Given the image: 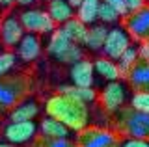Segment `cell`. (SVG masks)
Masks as SVG:
<instances>
[{
  "label": "cell",
  "mask_w": 149,
  "mask_h": 147,
  "mask_svg": "<svg viewBox=\"0 0 149 147\" xmlns=\"http://www.w3.org/2000/svg\"><path fill=\"white\" fill-rule=\"evenodd\" d=\"M2 132L9 144L22 145V144H30L32 140H36L37 125L34 121H9Z\"/></svg>",
  "instance_id": "obj_8"
},
{
  "label": "cell",
  "mask_w": 149,
  "mask_h": 147,
  "mask_svg": "<svg viewBox=\"0 0 149 147\" xmlns=\"http://www.w3.org/2000/svg\"><path fill=\"white\" fill-rule=\"evenodd\" d=\"M45 112H47V116L60 119L63 125H67L74 132L84 130L88 127V123H90L88 104L80 103V101H74V99L67 97V95H62V93H56V95L47 99Z\"/></svg>",
  "instance_id": "obj_1"
},
{
  "label": "cell",
  "mask_w": 149,
  "mask_h": 147,
  "mask_svg": "<svg viewBox=\"0 0 149 147\" xmlns=\"http://www.w3.org/2000/svg\"><path fill=\"white\" fill-rule=\"evenodd\" d=\"M41 136L45 138H52V140H60V138H69L71 136V128L67 125H63L60 119H54L50 116H47L39 125Z\"/></svg>",
  "instance_id": "obj_15"
},
{
  "label": "cell",
  "mask_w": 149,
  "mask_h": 147,
  "mask_svg": "<svg viewBox=\"0 0 149 147\" xmlns=\"http://www.w3.org/2000/svg\"><path fill=\"white\" fill-rule=\"evenodd\" d=\"M26 30L21 22V17L15 13H8L0 21V41L4 47H17L19 41L24 37Z\"/></svg>",
  "instance_id": "obj_9"
},
{
  "label": "cell",
  "mask_w": 149,
  "mask_h": 147,
  "mask_svg": "<svg viewBox=\"0 0 149 147\" xmlns=\"http://www.w3.org/2000/svg\"><path fill=\"white\" fill-rule=\"evenodd\" d=\"M15 62H17V56L13 52H0V78H4L15 67Z\"/></svg>",
  "instance_id": "obj_27"
},
{
  "label": "cell",
  "mask_w": 149,
  "mask_h": 147,
  "mask_svg": "<svg viewBox=\"0 0 149 147\" xmlns=\"http://www.w3.org/2000/svg\"><path fill=\"white\" fill-rule=\"evenodd\" d=\"M140 62V56H138V49L136 47H130L125 50L123 54L119 56V60H118V67H119V73H121V78H127L129 76V73H130V69H132L136 63Z\"/></svg>",
  "instance_id": "obj_23"
},
{
  "label": "cell",
  "mask_w": 149,
  "mask_h": 147,
  "mask_svg": "<svg viewBox=\"0 0 149 147\" xmlns=\"http://www.w3.org/2000/svg\"><path fill=\"white\" fill-rule=\"evenodd\" d=\"M93 67H95V75H99L101 78H104L108 82H116V80L121 78L118 63L110 58H97L93 62Z\"/></svg>",
  "instance_id": "obj_20"
},
{
  "label": "cell",
  "mask_w": 149,
  "mask_h": 147,
  "mask_svg": "<svg viewBox=\"0 0 149 147\" xmlns=\"http://www.w3.org/2000/svg\"><path fill=\"white\" fill-rule=\"evenodd\" d=\"M47 52L52 56L56 62H62V63H73L82 60V49L78 43H74L67 37V35L60 30H54L50 34V39L47 43Z\"/></svg>",
  "instance_id": "obj_3"
},
{
  "label": "cell",
  "mask_w": 149,
  "mask_h": 147,
  "mask_svg": "<svg viewBox=\"0 0 149 147\" xmlns=\"http://www.w3.org/2000/svg\"><path fill=\"white\" fill-rule=\"evenodd\" d=\"M147 2H149V0H147Z\"/></svg>",
  "instance_id": "obj_36"
},
{
  "label": "cell",
  "mask_w": 149,
  "mask_h": 147,
  "mask_svg": "<svg viewBox=\"0 0 149 147\" xmlns=\"http://www.w3.org/2000/svg\"><path fill=\"white\" fill-rule=\"evenodd\" d=\"M118 114V127L119 132L127 134L129 138H140V140H149V114L136 112L132 108H121Z\"/></svg>",
  "instance_id": "obj_2"
},
{
  "label": "cell",
  "mask_w": 149,
  "mask_h": 147,
  "mask_svg": "<svg viewBox=\"0 0 149 147\" xmlns=\"http://www.w3.org/2000/svg\"><path fill=\"white\" fill-rule=\"evenodd\" d=\"M69 4H71V6L74 8V10H78V8H80V4L84 2V0H67Z\"/></svg>",
  "instance_id": "obj_33"
},
{
  "label": "cell",
  "mask_w": 149,
  "mask_h": 147,
  "mask_svg": "<svg viewBox=\"0 0 149 147\" xmlns=\"http://www.w3.org/2000/svg\"><path fill=\"white\" fill-rule=\"evenodd\" d=\"M99 10H101V0H84L80 8L77 10V17L84 24L91 26L99 19Z\"/></svg>",
  "instance_id": "obj_22"
},
{
  "label": "cell",
  "mask_w": 149,
  "mask_h": 147,
  "mask_svg": "<svg viewBox=\"0 0 149 147\" xmlns=\"http://www.w3.org/2000/svg\"><path fill=\"white\" fill-rule=\"evenodd\" d=\"M125 28L132 39H138L140 43L149 41V6L136 13H130L127 17V22H125Z\"/></svg>",
  "instance_id": "obj_11"
},
{
  "label": "cell",
  "mask_w": 149,
  "mask_h": 147,
  "mask_svg": "<svg viewBox=\"0 0 149 147\" xmlns=\"http://www.w3.org/2000/svg\"><path fill=\"white\" fill-rule=\"evenodd\" d=\"M17 0H0V8H4V10H8V8H11L13 4H15Z\"/></svg>",
  "instance_id": "obj_32"
},
{
  "label": "cell",
  "mask_w": 149,
  "mask_h": 147,
  "mask_svg": "<svg viewBox=\"0 0 149 147\" xmlns=\"http://www.w3.org/2000/svg\"><path fill=\"white\" fill-rule=\"evenodd\" d=\"M32 147H78L77 144H73L69 138H60V140H52V138H37L34 141V145Z\"/></svg>",
  "instance_id": "obj_25"
},
{
  "label": "cell",
  "mask_w": 149,
  "mask_h": 147,
  "mask_svg": "<svg viewBox=\"0 0 149 147\" xmlns=\"http://www.w3.org/2000/svg\"><path fill=\"white\" fill-rule=\"evenodd\" d=\"M93 75H95V67L90 60H78L71 65L69 76H71V84L80 86V88H93Z\"/></svg>",
  "instance_id": "obj_12"
},
{
  "label": "cell",
  "mask_w": 149,
  "mask_h": 147,
  "mask_svg": "<svg viewBox=\"0 0 149 147\" xmlns=\"http://www.w3.org/2000/svg\"><path fill=\"white\" fill-rule=\"evenodd\" d=\"M121 147H149V140H140V138H127L121 141Z\"/></svg>",
  "instance_id": "obj_29"
},
{
  "label": "cell",
  "mask_w": 149,
  "mask_h": 147,
  "mask_svg": "<svg viewBox=\"0 0 149 147\" xmlns=\"http://www.w3.org/2000/svg\"><path fill=\"white\" fill-rule=\"evenodd\" d=\"M41 54V41L37 37V34H24V37L19 41L17 45V56L22 62H34L39 58Z\"/></svg>",
  "instance_id": "obj_14"
},
{
  "label": "cell",
  "mask_w": 149,
  "mask_h": 147,
  "mask_svg": "<svg viewBox=\"0 0 149 147\" xmlns=\"http://www.w3.org/2000/svg\"><path fill=\"white\" fill-rule=\"evenodd\" d=\"M0 147H15V145L9 144V141H8V144H2V141H0Z\"/></svg>",
  "instance_id": "obj_35"
},
{
  "label": "cell",
  "mask_w": 149,
  "mask_h": 147,
  "mask_svg": "<svg viewBox=\"0 0 149 147\" xmlns=\"http://www.w3.org/2000/svg\"><path fill=\"white\" fill-rule=\"evenodd\" d=\"M125 101H127V88H125L123 82L116 80V82H110L101 93V104L106 112L110 114H116L123 108Z\"/></svg>",
  "instance_id": "obj_10"
},
{
  "label": "cell",
  "mask_w": 149,
  "mask_h": 147,
  "mask_svg": "<svg viewBox=\"0 0 149 147\" xmlns=\"http://www.w3.org/2000/svg\"><path fill=\"white\" fill-rule=\"evenodd\" d=\"M127 80L136 91H149V63L138 62L136 65L130 69Z\"/></svg>",
  "instance_id": "obj_17"
},
{
  "label": "cell",
  "mask_w": 149,
  "mask_h": 147,
  "mask_svg": "<svg viewBox=\"0 0 149 147\" xmlns=\"http://www.w3.org/2000/svg\"><path fill=\"white\" fill-rule=\"evenodd\" d=\"M146 2H147V0H125L127 10H129V15H130V13H136L140 10H143V8H146Z\"/></svg>",
  "instance_id": "obj_30"
},
{
  "label": "cell",
  "mask_w": 149,
  "mask_h": 147,
  "mask_svg": "<svg viewBox=\"0 0 149 147\" xmlns=\"http://www.w3.org/2000/svg\"><path fill=\"white\" fill-rule=\"evenodd\" d=\"M28 80L22 75L0 78V110H11L19 101L24 99Z\"/></svg>",
  "instance_id": "obj_4"
},
{
  "label": "cell",
  "mask_w": 149,
  "mask_h": 147,
  "mask_svg": "<svg viewBox=\"0 0 149 147\" xmlns=\"http://www.w3.org/2000/svg\"><path fill=\"white\" fill-rule=\"evenodd\" d=\"M88 30H90V26L84 24L78 17H73V19H69L65 24H62V32L71 41H74V43H78V45H84L86 35H88Z\"/></svg>",
  "instance_id": "obj_18"
},
{
  "label": "cell",
  "mask_w": 149,
  "mask_h": 147,
  "mask_svg": "<svg viewBox=\"0 0 149 147\" xmlns=\"http://www.w3.org/2000/svg\"><path fill=\"white\" fill-rule=\"evenodd\" d=\"M104 2L110 4V6L119 13V17H129V10H127V4H125V0H104Z\"/></svg>",
  "instance_id": "obj_28"
},
{
  "label": "cell",
  "mask_w": 149,
  "mask_h": 147,
  "mask_svg": "<svg viewBox=\"0 0 149 147\" xmlns=\"http://www.w3.org/2000/svg\"><path fill=\"white\" fill-rule=\"evenodd\" d=\"M78 147H121V141L116 132L104 128H84L77 136Z\"/></svg>",
  "instance_id": "obj_5"
},
{
  "label": "cell",
  "mask_w": 149,
  "mask_h": 147,
  "mask_svg": "<svg viewBox=\"0 0 149 147\" xmlns=\"http://www.w3.org/2000/svg\"><path fill=\"white\" fill-rule=\"evenodd\" d=\"M37 114H39V104H37V101L32 99V97H24L9 110L8 119L9 121H34V117Z\"/></svg>",
  "instance_id": "obj_13"
},
{
  "label": "cell",
  "mask_w": 149,
  "mask_h": 147,
  "mask_svg": "<svg viewBox=\"0 0 149 147\" xmlns=\"http://www.w3.org/2000/svg\"><path fill=\"white\" fill-rule=\"evenodd\" d=\"M138 56H140V62H147L149 63V41H142V43H140Z\"/></svg>",
  "instance_id": "obj_31"
},
{
  "label": "cell",
  "mask_w": 149,
  "mask_h": 147,
  "mask_svg": "<svg viewBox=\"0 0 149 147\" xmlns=\"http://www.w3.org/2000/svg\"><path fill=\"white\" fill-rule=\"evenodd\" d=\"M106 35H108V28H106V24H91L90 30H88V35H86L84 45H86V49L91 50V52L102 50L104 41H106Z\"/></svg>",
  "instance_id": "obj_19"
},
{
  "label": "cell",
  "mask_w": 149,
  "mask_h": 147,
  "mask_svg": "<svg viewBox=\"0 0 149 147\" xmlns=\"http://www.w3.org/2000/svg\"><path fill=\"white\" fill-rule=\"evenodd\" d=\"M99 19L102 21V24H114V22H118L121 17L110 4H106L104 0H102L101 2V10H99Z\"/></svg>",
  "instance_id": "obj_26"
},
{
  "label": "cell",
  "mask_w": 149,
  "mask_h": 147,
  "mask_svg": "<svg viewBox=\"0 0 149 147\" xmlns=\"http://www.w3.org/2000/svg\"><path fill=\"white\" fill-rule=\"evenodd\" d=\"M130 34L127 32V28L123 26H114V28L108 30V35H106L104 47H102V52H104L106 58L110 60H119V56L130 47Z\"/></svg>",
  "instance_id": "obj_7"
},
{
  "label": "cell",
  "mask_w": 149,
  "mask_h": 147,
  "mask_svg": "<svg viewBox=\"0 0 149 147\" xmlns=\"http://www.w3.org/2000/svg\"><path fill=\"white\" fill-rule=\"evenodd\" d=\"M47 11H49L50 19H52L56 24H65V22L69 19H73V15H74V8L67 0H49Z\"/></svg>",
  "instance_id": "obj_16"
},
{
  "label": "cell",
  "mask_w": 149,
  "mask_h": 147,
  "mask_svg": "<svg viewBox=\"0 0 149 147\" xmlns=\"http://www.w3.org/2000/svg\"><path fill=\"white\" fill-rule=\"evenodd\" d=\"M21 22L24 26V30L28 34H52L56 22L50 19L49 11L43 10H26L22 13H19Z\"/></svg>",
  "instance_id": "obj_6"
},
{
  "label": "cell",
  "mask_w": 149,
  "mask_h": 147,
  "mask_svg": "<svg viewBox=\"0 0 149 147\" xmlns=\"http://www.w3.org/2000/svg\"><path fill=\"white\" fill-rule=\"evenodd\" d=\"M36 0H17L19 6H30V4H34Z\"/></svg>",
  "instance_id": "obj_34"
},
{
  "label": "cell",
  "mask_w": 149,
  "mask_h": 147,
  "mask_svg": "<svg viewBox=\"0 0 149 147\" xmlns=\"http://www.w3.org/2000/svg\"><path fill=\"white\" fill-rule=\"evenodd\" d=\"M58 93L62 95H67V97H71L74 101H80L84 104H91L93 101L97 99V93L93 88H80V86H60L58 88Z\"/></svg>",
  "instance_id": "obj_21"
},
{
  "label": "cell",
  "mask_w": 149,
  "mask_h": 147,
  "mask_svg": "<svg viewBox=\"0 0 149 147\" xmlns=\"http://www.w3.org/2000/svg\"><path fill=\"white\" fill-rule=\"evenodd\" d=\"M130 108L149 114V91H134V95L130 97Z\"/></svg>",
  "instance_id": "obj_24"
}]
</instances>
